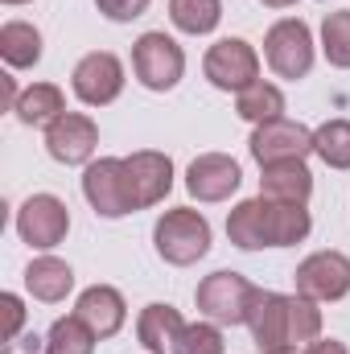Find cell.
Segmentation results:
<instances>
[{
    "label": "cell",
    "instance_id": "cell-21",
    "mask_svg": "<svg viewBox=\"0 0 350 354\" xmlns=\"http://www.w3.org/2000/svg\"><path fill=\"white\" fill-rule=\"evenodd\" d=\"M0 54H4V62L12 71L37 66L42 62V33L29 21H4V29H0Z\"/></svg>",
    "mask_w": 350,
    "mask_h": 354
},
{
    "label": "cell",
    "instance_id": "cell-17",
    "mask_svg": "<svg viewBox=\"0 0 350 354\" xmlns=\"http://www.w3.org/2000/svg\"><path fill=\"white\" fill-rule=\"evenodd\" d=\"M260 194L272 202H293L305 206L313 194V174L305 169V161H280V165H264Z\"/></svg>",
    "mask_w": 350,
    "mask_h": 354
},
{
    "label": "cell",
    "instance_id": "cell-20",
    "mask_svg": "<svg viewBox=\"0 0 350 354\" xmlns=\"http://www.w3.org/2000/svg\"><path fill=\"white\" fill-rule=\"evenodd\" d=\"M25 288H29L37 301L58 305V301H66V292L75 288V272H71V264H62V260H54V256H42V260H33V264L25 268Z\"/></svg>",
    "mask_w": 350,
    "mask_h": 354
},
{
    "label": "cell",
    "instance_id": "cell-30",
    "mask_svg": "<svg viewBox=\"0 0 350 354\" xmlns=\"http://www.w3.org/2000/svg\"><path fill=\"white\" fill-rule=\"evenodd\" d=\"M301 354H347V346H342L338 338H313Z\"/></svg>",
    "mask_w": 350,
    "mask_h": 354
},
{
    "label": "cell",
    "instance_id": "cell-5",
    "mask_svg": "<svg viewBox=\"0 0 350 354\" xmlns=\"http://www.w3.org/2000/svg\"><path fill=\"white\" fill-rule=\"evenodd\" d=\"M264 58L280 79H305L313 71V33L301 17H284L264 37Z\"/></svg>",
    "mask_w": 350,
    "mask_h": 354
},
{
    "label": "cell",
    "instance_id": "cell-12",
    "mask_svg": "<svg viewBox=\"0 0 350 354\" xmlns=\"http://www.w3.org/2000/svg\"><path fill=\"white\" fill-rule=\"evenodd\" d=\"M83 194L99 218H124L132 214L128 189H124V161L120 157H99L83 174Z\"/></svg>",
    "mask_w": 350,
    "mask_h": 354
},
{
    "label": "cell",
    "instance_id": "cell-9",
    "mask_svg": "<svg viewBox=\"0 0 350 354\" xmlns=\"http://www.w3.org/2000/svg\"><path fill=\"white\" fill-rule=\"evenodd\" d=\"M202 71L219 91H243L260 79V58L243 37H223L206 50Z\"/></svg>",
    "mask_w": 350,
    "mask_h": 354
},
{
    "label": "cell",
    "instance_id": "cell-18",
    "mask_svg": "<svg viewBox=\"0 0 350 354\" xmlns=\"http://www.w3.org/2000/svg\"><path fill=\"white\" fill-rule=\"evenodd\" d=\"M181 330H185L181 313H177L174 305H161V301L157 305H145L140 317H136V338H140V346L149 354H169Z\"/></svg>",
    "mask_w": 350,
    "mask_h": 354
},
{
    "label": "cell",
    "instance_id": "cell-7",
    "mask_svg": "<svg viewBox=\"0 0 350 354\" xmlns=\"http://www.w3.org/2000/svg\"><path fill=\"white\" fill-rule=\"evenodd\" d=\"M17 231H21V239H25L29 248L50 252V248H58V243L66 239V231H71V210H66V202L54 198V194H33V198H25V206L17 210Z\"/></svg>",
    "mask_w": 350,
    "mask_h": 354
},
{
    "label": "cell",
    "instance_id": "cell-4",
    "mask_svg": "<svg viewBox=\"0 0 350 354\" xmlns=\"http://www.w3.org/2000/svg\"><path fill=\"white\" fill-rule=\"evenodd\" d=\"M256 292H260V288H256L248 276H239V272H210V276L198 284L194 301H198V309H202L214 326H248L252 305H256Z\"/></svg>",
    "mask_w": 350,
    "mask_h": 354
},
{
    "label": "cell",
    "instance_id": "cell-11",
    "mask_svg": "<svg viewBox=\"0 0 350 354\" xmlns=\"http://www.w3.org/2000/svg\"><path fill=\"white\" fill-rule=\"evenodd\" d=\"M313 153V132L305 124L293 120H268L252 132V157L264 165H280V161H305Z\"/></svg>",
    "mask_w": 350,
    "mask_h": 354
},
{
    "label": "cell",
    "instance_id": "cell-2",
    "mask_svg": "<svg viewBox=\"0 0 350 354\" xmlns=\"http://www.w3.org/2000/svg\"><path fill=\"white\" fill-rule=\"evenodd\" d=\"M309 210L293 202H272V198H248L227 214V239L243 252L260 248H293L309 235Z\"/></svg>",
    "mask_w": 350,
    "mask_h": 354
},
{
    "label": "cell",
    "instance_id": "cell-15",
    "mask_svg": "<svg viewBox=\"0 0 350 354\" xmlns=\"http://www.w3.org/2000/svg\"><path fill=\"white\" fill-rule=\"evenodd\" d=\"M239 181H243V174H239L235 157H227V153H202V157H194V165L185 174V189L198 202H223V198H231L239 189Z\"/></svg>",
    "mask_w": 350,
    "mask_h": 354
},
{
    "label": "cell",
    "instance_id": "cell-34",
    "mask_svg": "<svg viewBox=\"0 0 350 354\" xmlns=\"http://www.w3.org/2000/svg\"><path fill=\"white\" fill-rule=\"evenodd\" d=\"M272 354H297V351H272Z\"/></svg>",
    "mask_w": 350,
    "mask_h": 354
},
{
    "label": "cell",
    "instance_id": "cell-26",
    "mask_svg": "<svg viewBox=\"0 0 350 354\" xmlns=\"http://www.w3.org/2000/svg\"><path fill=\"white\" fill-rule=\"evenodd\" d=\"M322 50H326L330 66L350 71V8L326 12V21H322Z\"/></svg>",
    "mask_w": 350,
    "mask_h": 354
},
{
    "label": "cell",
    "instance_id": "cell-19",
    "mask_svg": "<svg viewBox=\"0 0 350 354\" xmlns=\"http://www.w3.org/2000/svg\"><path fill=\"white\" fill-rule=\"evenodd\" d=\"M12 111H17V120L25 128H50L54 120L66 115V99H62V91L54 87V83H33V87L21 91V99H17Z\"/></svg>",
    "mask_w": 350,
    "mask_h": 354
},
{
    "label": "cell",
    "instance_id": "cell-8",
    "mask_svg": "<svg viewBox=\"0 0 350 354\" xmlns=\"http://www.w3.org/2000/svg\"><path fill=\"white\" fill-rule=\"evenodd\" d=\"M124 189H128L132 210L157 206L174 189V161L165 153H153V149H140V153L124 157Z\"/></svg>",
    "mask_w": 350,
    "mask_h": 354
},
{
    "label": "cell",
    "instance_id": "cell-28",
    "mask_svg": "<svg viewBox=\"0 0 350 354\" xmlns=\"http://www.w3.org/2000/svg\"><path fill=\"white\" fill-rule=\"evenodd\" d=\"M0 309H4V354H8V351H12V342H17V334H21L25 305H21V297H17V292H4V297H0Z\"/></svg>",
    "mask_w": 350,
    "mask_h": 354
},
{
    "label": "cell",
    "instance_id": "cell-6",
    "mask_svg": "<svg viewBox=\"0 0 350 354\" xmlns=\"http://www.w3.org/2000/svg\"><path fill=\"white\" fill-rule=\"evenodd\" d=\"M132 71L149 91H174L185 75V54L165 33H140L132 46Z\"/></svg>",
    "mask_w": 350,
    "mask_h": 354
},
{
    "label": "cell",
    "instance_id": "cell-32",
    "mask_svg": "<svg viewBox=\"0 0 350 354\" xmlns=\"http://www.w3.org/2000/svg\"><path fill=\"white\" fill-rule=\"evenodd\" d=\"M260 4H268V8H288V4H297V0H260Z\"/></svg>",
    "mask_w": 350,
    "mask_h": 354
},
{
    "label": "cell",
    "instance_id": "cell-22",
    "mask_svg": "<svg viewBox=\"0 0 350 354\" xmlns=\"http://www.w3.org/2000/svg\"><path fill=\"white\" fill-rule=\"evenodd\" d=\"M235 111H239L243 120H252V124L280 120V111H284V95H280V87H272V83L256 79L252 87H243L239 95H235Z\"/></svg>",
    "mask_w": 350,
    "mask_h": 354
},
{
    "label": "cell",
    "instance_id": "cell-13",
    "mask_svg": "<svg viewBox=\"0 0 350 354\" xmlns=\"http://www.w3.org/2000/svg\"><path fill=\"white\" fill-rule=\"evenodd\" d=\"M71 83H75V95H79L87 107H107V103H116L120 91H124V66H120L116 54L95 50V54H87V58L75 66Z\"/></svg>",
    "mask_w": 350,
    "mask_h": 354
},
{
    "label": "cell",
    "instance_id": "cell-14",
    "mask_svg": "<svg viewBox=\"0 0 350 354\" xmlns=\"http://www.w3.org/2000/svg\"><path fill=\"white\" fill-rule=\"evenodd\" d=\"M95 145H99V128L83 111H66L62 120H54L46 128V153L58 165H87Z\"/></svg>",
    "mask_w": 350,
    "mask_h": 354
},
{
    "label": "cell",
    "instance_id": "cell-23",
    "mask_svg": "<svg viewBox=\"0 0 350 354\" xmlns=\"http://www.w3.org/2000/svg\"><path fill=\"white\" fill-rule=\"evenodd\" d=\"M169 21L181 33H210L223 21V0H169Z\"/></svg>",
    "mask_w": 350,
    "mask_h": 354
},
{
    "label": "cell",
    "instance_id": "cell-29",
    "mask_svg": "<svg viewBox=\"0 0 350 354\" xmlns=\"http://www.w3.org/2000/svg\"><path fill=\"white\" fill-rule=\"evenodd\" d=\"M95 4H99V12L107 21H136L149 8V0H95Z\"/></svg>",
    "mask_w": 350,
    "mask_h": 354
},
{
    "label": "cell",
    "instance_id": "cell-24",
    "mask_svg": "<svg viewBox=\"0 0 350 354\" xmlns=\"http://www.w3.org/2000/svg\"><path fill=\"white\" fill-rule=\"evenodd\" d=\"M95 330H91L83 317H58L50 338H46V354H95Z\"/></svg>",
    "mask_w": 350,
    "mask_h": 354
},
{
    "label": "cell",
    "instance_id": "cell-10",
    "mask_svg": "<svg viewBox=\"0 0 350 354\" xmlns=\"http://www.w3.org/2000/svg\"><path fill=\"white\" fill-rule=\"evenodd\" d=\"M293 280H297V292L309 297V301H342L350 292V256L313 252L297 264Z\"/></svg>",
    "mask_w": 350,
    "mask_h": 354
},
{
    "label": "cell",
    "instance_id": "cell-3",
    "mask_svg": "<svg viewBox=\"0 0 350 354\" xmlns=\"http://www.w3.org/2000/svg\"><path fill=\"white\" fill-rule=\"evenodd\" d=\"M153 243H157V256L165 264L190 268L210 252V223L198 210H190V206L165 210L157 218V227H153Z\"/></svg>",
    "mask_w": 350,
    "mask_h": 354
},
{
    "label": "cell",
    "instance_id": "cell-1",
    "mask_svg": "<svg viewBox=\"0 0 350 354\" xmlns=\"http://www.w3.org/2000/svg\"><path fill=\"white\" fill-rule=\"evenodd\" d=\"M252 342L260 354L272 351H297L301 342H313L322 334V309L317 301L301 297V292H256V305H252Z\"/></svg>",
    "mask_w": 350,
    "mask_h": 354
},
{
    "label": "cell",
    "instance_id": "cell-33",
    "mask_svg": "<svg viewBox=\"0 0 350 354\" xmlns=\"http://www.w3.org/2000/svg\"><path fill=\"white\" fill-rule=\"evenodd\" d=\"M4 4H29V0H4Z\"/></svg>",
    "mask_w": 350,
    "mask_h": 354
},
{
    "label": "cell",
    "instance_id": "cell-16",
    "mask_svg": "<svg viewBox=\"0 0 350 354\" xmlns=\"http://www.w3.org/2000/svg\"><path fill=\"white\" fill-rule=\"evenodd\" d=\"M75 317L87 322L91 330H95V338H111V334L124 330L128 305H124V297L111 284H91L87 292L79 297V305H75Z\"/></svg>",
    "mask_w": 350,
    "mask_h": 354
},
{
    "label": "cell",
    "instance_id": "cell-25",
    "mask_svg": "<svg viewBox=\"0 0 350 354\" xmlns=\"http://www.w3.org/2000/svg\"><path fill=\"white\" fill-rule=\"evenodd\" d=\"M313 153L330 169H350V120H330L313 132Z\"/></svg>",
    "mask_w": 350,
    "mask_h": 354
},
{
    "label": "cell",
    "instance_id": "cell-27",
    "mask_svg": "<svg viewBox=\"0 0 350 354\" xmlns=\"http://www.w3.org/2000/svg\"><path fill=\"white\" fill-rule=\"evenodd\" d=\"M169 354H223V334H219V326L194 322V326H185L177 334V342Z\"/></svg>",
    "mask_w": 350,
    "mask_h": 354
},
{
    "label": "cell",
    "instance_id": "cell-31",
    "mask_svg": "<svg viewBox=\"0 0 350 354\" xmlns=\"http://www.w3.org/2000/svg\"><path fill=\"white\" fill-rule=\"evenodd\" d=\"M21 346H25V351H29V354H37V346H46V342H42V338H37V334H29V338H25V342H21Z\"/></svg>",
    "mask_w": 350,
    "mask_h": 354
}]
</instances>
